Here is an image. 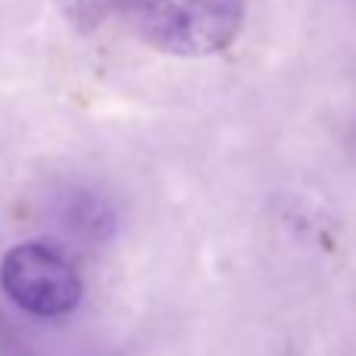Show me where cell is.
I'll return each instance as SVG.
<instances>
[{"mask_svg":"<svg viewBox=\"0 0 356 356\" xmlns=\"http://www.w3.org/2000/svg\"><path fill=\"white\" fill-rule=\"evenodd\" d=\"M119 16L169 56H213L244 29V0H119Z\"/></svg>","mask_w":356,"mask_h":356,"instance_id":"6da1fadb","label":"cell"},{"mask_svg":"<svg viewBox=\"0 0 356 356\" xmlns=\"http://www.w3.org/2000/svg\"><path fill=\"white\" fill-rule=\"evenodd\" d=\"M0 288L35 319L69 316L81 300V275L66 253L44 241H25L0 259Z\"/></svg>","mask_w":356,"mask_h":356,"instance_id":"7a4b0ae2","label":"cell"}]
</instances>
